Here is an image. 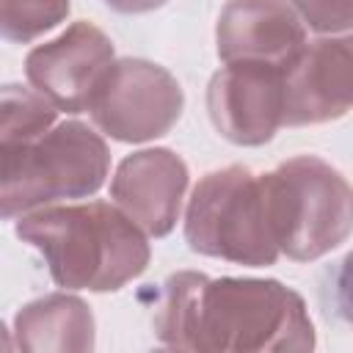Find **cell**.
Here are the masks:
<instances>
[{"label": "cell", "instance_id": "3", "mask_svg": "<svg viewBox=\"0 0 353 353\" xmlns=\"http://www.w3.org/2000/svg\"><path fill=\"white\" fill-rule=\"evenodd\" d=\"M110 171V152L83 121H55L47 132L0 143V221L94 196Z\"/></svg>", "mask_w": 353, "mask_h": 353}, {"label": "cell", "instance_id": "12", "mask_svg": "<svg viewBox=\"0 0 353 353\" xmlns=\"http://www.w3.org/2000/svg\"><path fill=\"white\" fill-rule=\"evenodd\" d=\"M97 345L91 306L69 292L25 303L14 317V347L30 353H88Z\"/></svg>", "mask_w": 353, "mask_h": 353}, {"label": "cell", "instance_id": "5", "mask_svg": "<svg viewBox=\"0 0 353 353\" xmlns=\"http://www.w3.org/2000/svg\"><path fill=\"white\" fill-rule=\"evenodd\" d=\"M190 251L245 268H268L281 256L270 234L262 179L245 165H226L199 179L185 210Z\"/></svg>", "mask_w": 353, "mask_h": 353}, {"label": "cell", "instance_id": "13", "mask_svg": "<svg viewBox=\"0 0 353 353\" xmlns=\"http://www.w3.org/2000/svg\"><path fill=\"white\" fill-rule=\"evenodd\" d=\"M58 121V108L39 91L17 83L0 85V143L30 141Z\"/></svg>", "mask_w": 353, "mask_h": 353}, {"label": "cell", "instance_id": "2", "mask_svg": "<svg viewBox=\"0 0 353 353\" xmlns=\"http://www.w3.org/2000/svg\"><path fill=\"white\" fill-rule=\"evenodd\" d=\"M14 232L44 256L52 281L66 290L116 292L152 259L143 229L110 201L41 207L19 215Z\"/></svg>", "mask_w": 353, "mask_h": 353}, {"label": "cell", "instance_id": "8", "mask_svg": "<svg viewBox=\"0 0 353 353\" xmlns=\"http://www.w3.org/2000/svg\"><path fill=\"white\" fill-rule=\"evenodd\" d=\"M350 36L306 41L281 66V127L336 121L350 110Z\"/></svg>", "mask_w": 353, "mask_h": 353}, {"label": "cell", "instance_id": "11", "mask_svg": "<svg viewBox=\"0 0 353 353\" xmlns=\"http://www.w3.org/2000/svg\"><path fill=\"white\" fill-rule=\"evenodd\" d=\"M303 44L306 25L287 0H229L215 25V50L223 63L284 66Z\"/></svg>", "mask_w": 353, "mask_h": 353}, {"label": "cell", "instance_id": "4", "mask_svg": "<svg viewBox=\"0 0 353 353\" xmlns=\"http://www.w3.org/2000/svg\"><path fill=\"white\" fill-rule=\"evenodd\" d=\"M259 179L270 234L287 259H320L350 237V185L331 163L298 154Z\"/></svg>", "mask_w": 353, "mask_h": 353}, {"label": "cell", "instance_id": "6", "mask_svg": "<svg viewBox=\"0 0 353 353\" xmlns=\"http://www.w3.org/2000/svg\"><path fill=\"white\" fill-rule=\"evenodd\" d=\"M182 108L185 91L179 80L146 58L113 61L88 102L97 130L121 143H146L171 132Z\"/></svg>", "mask_w": 353, "mask_h": 353}, {"label": "cell", "instance_id": "7", "mask_svg": "<svg viewBox=\"0 0 353 353\" xmlns=\"http://www.w3.org/2000/svg\"><path fill=\"white\" fill-rule=\"evenodd\" d=\"M113 61L116 50L110 36L80 19L28 52L25 77L33 91L58 108V113H83Z\"/></svg>", "mask_w": 353, "mask_h": 353}, {"label": "cell", "instance_id": "10", "mask_svg": "<svg viewBox=\"0 0 353 353\" xmlns=\"http://www.w3.org/2000/svg\"><path fill=\"white\" fill-rule=\"evenodd\" d=\"M188 182V165L176 152L165 146L141 149L116 165L110 199L149 237H165L179 221Z\"/></svg>", "mask_w": 353, "mask_h": 353}, {"label": "cell", "instance_id": "17", "mask_svg": "<svg viewBox=\"0 0 353 353\" xmlns=\"http://www.w3.org/2000/svg\"><path fill=\"white\" fill-rule=\"evenodd\" d=\"M11 347H14V336H11V331L0 320V350H11Z\"/></svg>", "mask_w": 353, "mask_h": 353}, {"label": "cell", "instance_id": "14", "mask_svg": "<svg viewBox=\"0 0 353 353\" xmlns=\"http://www.w3.org/2000/svg\"><path fill=\"white\" fill-rule=\"evenodd\" d=\"M69 0H0V36L28 44L69 17Z\"/></svg>", "mask_w": 353, "mask_h": 353}, {"label": "cell", "instance_id": "9", "mask_svg": "<svg viewBox=\"0 0 353 353\" xmlns=\"http://www.w3.org/2000/svg\"><path fill=\"white\" fill-rule=\"evenodd\" d=\"M212 127L234 146H262L281 127V66L256 61L223 63L207 85Z\"/></svg>", "mask_w": 353, "mask_h": 353}, {"label": "cell", "instance_id": "16", "mask_svg": "<svg viewBox=\"0 0 353 353\" xmlns=\"http://www.w3.org/2000/svg\"><path fill=\"white\" fill-rule=\"evenodd\" d=\"M105 3L119 14H146V11L165 6L168 0H105Z\"/></svg>", "mask_w": 353, "mask_h": 353}, {"label": "cell", "instance_id": "15", "mask_svg": "<svg viewBox=\"0 0 353 353\" xmlns=\"http://www.w3.org/2000/svg\"><path fill=\"white\" fill-rule=\"evenodd\" d=\"M292 11L317 33L342 36L353 25V0H287Z\"/></svg>", "mask_w": 353, "mask_h": 353}, {"label": "cell", "instance_id": "1", "mask_svg": "<svg viewBox=\"0 0 353 353\" xmlns=\"http://www.w3.org/2000/svg\"><path fill=\"white\" fill-rule=\"evenodd\" d=\"M154 336L174 350L306 353L314 347V323L306 301L276 279L179 270L160 287Z\"/></svg>", "mask_w": 353, "mask_h": 353}]
</instances>
